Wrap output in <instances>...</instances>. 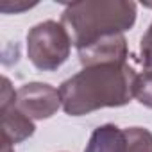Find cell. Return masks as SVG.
Here are the masks:
<instances>
[{"label":"cell","mask_w":152,"mask_h":152,"mask_svg":"<svg viewBox=\"0 0 152 152\" xmlns=\"http://www.w3.org/2000/svg\"><path fill=\"white\" fill-rule=\"evenodd\" d=\"M79 61L83 66H97V64H122L127 63L129 48L127 39L124 34H113L100 38L88 47H83L77 50Z\"/></svg>","instance_id":"obj_5"},{"label":"cell","mask_w":152,"mask_h":152,"mask_svg":"<svg viewBox=\"0 0 152 152\" xmlns=\"http://www.w3.org/2000/svg\"><path fill=\"white\" fill-rule=\"evenodd\" d=\"M127 152H152V132L143 127L125 129Z\"/></svg>","instance_id":"obj_8"},{"label":"cell","mask_w":152,"mask_h":152,"mask_svg":"<svg viewBox=\"0 0 152 152\" xmlns=\"http://www.w3.org/2000/svg\"><path fill=\"white\" fill-rule=\"evenodd\" d=\"M0 109H2V138L4 140L16 145L34 134L36 125L27 115H23L16 107V99L2 100Z\"/></svg>","instance_id":"obj_6"},{"label":"cell","mask_w":152,"mask_h":152,"mask_svg":"<svg viewBox=\"0 0 152 152\" xmlns=\"http://www.w3.org/2000/svg\"><path fill=\"white\" fill-rule=\"evenodd\" d=\"M140 61H141V66L145 70H152V23L148 25L147 32L143 34L141 38V43H140Z\"/></svg>","instance_id":"obj_10"},{"label":"cell","mask_w":152,"mask_h":152,"mask_svg":"<svg viewBox=\"0 0 152 152\" xmlns=\"http://www.w3.org/2000/svg\"><path fill=\"white\" fill-rule=\"evenodd\" d=\"M72 38L64 25L54 20L34 25L27 34L29 61L41 72H54L66 63L72 50Z\"/></svg>","instance_id":"obj_3"},{"label":"cell","mask_w":152,"mask_h":152,"mask_svg":"<svg viewBox=\"0 0 152 152\" xmlns=\"http://www.w3.org/2000/svg\"><path fill=\"white\" fill-rule=\"evenodd\" d=\"M31 7H34V4H15L13 7H0V9H2V13H20Z\"/></svg>","instance_id":"obj_11"},{"label":"cell","mask_w":152,"mask_h":152,"mask_svg":"<svg viewBox=\"0 0 152 152\" xmlns=\"http://www.w3.org/2000/svg\"><path fill=\"white\" fill-rule=\"evenodd\" d=\"M138 73L127 63L86 66L66 79L61 88V104L66 115L83 116L102 107H120L131 102Z\"/></svg>","instance_id":"obj_1"},{"label":"cell","mask_w":152,"mask_h":152,"mask_svg":"<svg viewBox=\"0 0 152 152\" xmlns=\"http://www.w3.org/2000/svg\"><path fill=\"white\" fill-rule=\"evenodd\" d=\"M136 22V4L131 0H83L68 4L61 15V23L68 31L75 48L124 34Z\"/></svg>","instance_id":"obj_2"},{"label":"cell","mask_w":152,"mask_h":152,"mask_svg":"<svg viewBox=\"0 0 152 152\" xmlns=\"http://www.w3.org/2000/svg\"><path fill=\"white\" fill-rule=\"evenodd\" d=\"M16 107L31 120H45L57 113L61 104L59 90L45 83H29L16 91Z\"/></svg>","instance_id":"obj_4"},{"label":"cell","mask_w":152,"mask_h":152,"mask_svg":"<svg viewBox=\"0 0 152 152\" xmlns=\"http://www.w3.org/2000/svg\"><path fill=\"white\" fill-rule=\"evenodd\" d=\"M2 152H13V143H9L7 140H4V147H2Z\"/></svg>","instance_id":"obj_12"},{"label":"cell","mask_w":152,"mask_h":152,"mask_svg":"<svg viewBox=\"0 0 152 152\" xmlns=\"http://www.w3.org/2000/svg\"><path fill=\"white\" fill-rule=\"evenodd\" d=\"M84 152H127L125 129H120L113 124L97 127L91 132Z\"/></svg>","instance_id":"obj_7"},{"label":"cell","mask_w":152,"mask_h":152,"mask_svg":"<svg viewBox=\"0 0 152 152\" xmlns=\"http://www.w3.org/2000/svg\"><path fill=\"white\" fill-rule=\"evenodd\" d=\"M134 97L138 99L140 104L152 109V70H145L143 73H138Z\"/></svg>","instance_id":"obj_9"}]
</instances>
